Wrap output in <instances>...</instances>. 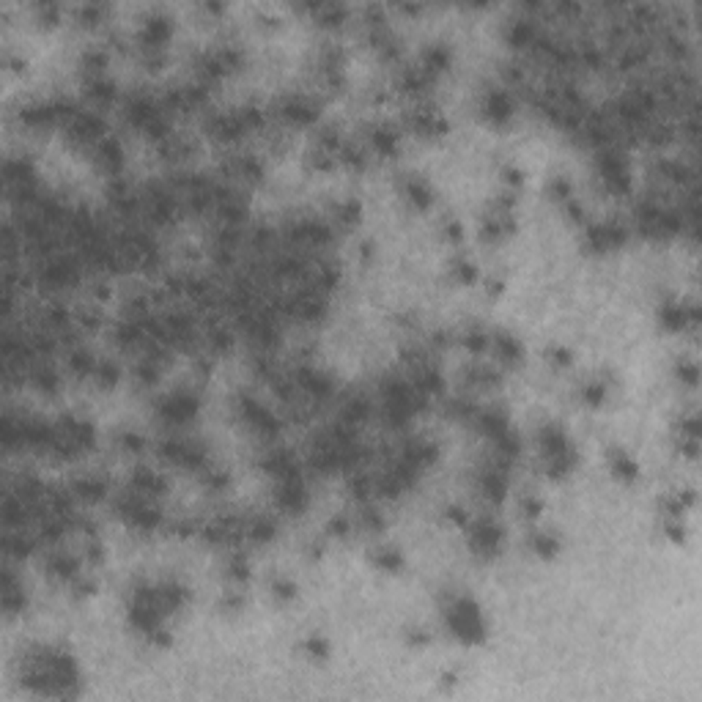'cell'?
<instances>
[{
	"label": "cell",
	"mask_w": 702,
	"mask_h": 702,
	"mask_svg": "<svg viewBox=\"0 0 702 702\" xmlns=\"http://www.w3.org/2000/svg\"><path fill=\"white\" fill-rule=\"evenodd\" d=\"M497 349H499V354H502V359H505V362H516V359L522 357V343H519L511 332L497 335Z\"/></svg>",
	"instance_id": "cell-9"
},
{
	"label": "cell",
	"mask_w": 702,
	"mask_h": 702,
	"mask_svg": "<svg viewBox=\"0 0 702 702\" xmlns=\"http://www.w3.org/2000/svg\"><path fill=\"white\" fill-rule=\"evenodd\" d=\"M678 373H680V379H686L689 384H697V365H694V362L680 365V368H678Z\"/></svg>",
	"instance_id": "cell-15"
},
{
	"label": "cell",
	"mask_w": 702,
	"mask_h": 702,
	"mask_svg": "<svg viewBox=\"0 0 702 702\" xmlns=\"http://www.w3.org/2000/svg\"><path fill=\"white\" fill-rule=\"evenodd\" d=\"M609 464H612V472H615L620 480H626V483L637 480V474H640L637 461H634L631 456H626L623 450H612V453H609Z\"/></svg>",
	"instance_id": "cell-6"
},
{
	"label": "cell",
	"mask_w": 702,
	"mask_h": 702,
	"mask_svg": "<svg viewBox=\"0 0 702 702\" xmlns=\"http://www.w3.org/2000/svg\"><path fill=\"white\" fill-rule=\"evenodd\" d=\"M406 198H409L414 206L425 209V206H431V200H434V192H431V187L425 184V178H420V176H411L409 181H406Z\"/></svg>",
	"instance_id": "cell-8"
},
{
	"label": "cell",
	"mask_w": 702,
	"mask_h": 702,
	"mask_svg": "<svg viewBox=\"0 0 702 702\" xmlns=\"http://www.w3.org/2000/svg\"><path fill=\"white\" fill-rule=\"evenodd\" d=\"M305 650H307L313 658H324V656L329 653V644L324 642V640H318V637H313V640H307Z\"/></svg>",
	"instance_id": "cell-14"
},
{
	"label": "cell",
	"mask_w": 702,
	"mask_h": 702,
	"mask_svg": "<svg viewBox=\"0 0 702 702\" xmlns=\"http://www.w3.org/2000/svg\"><path fill=\"white\" fill-rule=\"evenodd\" d=\"M502 543V529L494 522H477L472 526V546L483 554H494Z\"/></svg>",
	"instance_id": "cell-3"
},
{
	"label": "cell",
	"mask_w": 702,
	"mask_h": 702,
	"mask_svg": "<svg viewBox=\"0 0 702 702\" xmlns=\"http://www.w3.org/2000/svg\"><path fill=\"white\" fill-rule=\"evenodd\" d=\"M603 395H606V384H603V382H592V384H587L585 387V401L587 404H601V401H603Z\"/></svg>",
	"instance_id": "cell-13"
},
{
	"label": "cell",
	"mask_w": 702,
	"mask_h": 702,
	"mask_svg": "<svg viewBox=\"0 0 702 702\" xmlns=\"http://www.w3.org/2000/svg\"><path fill=\"white\" fill-rule=\"evenodd\" d=\"M168 36H171V22L165 17H151L146 22V31H143V44L160 50L168 42Z\"/></svg>",
	"instance_id": "cell-4"
},
{
	"label": "cell",
	"mask_w": 702,
	"mask_h": 702,
	"mask_svg": "<svg viewBox=\"0 0 702 702\" xmlns=\"http://www.w3.org/2000/svg\"><path fill=\"white\" fill-rule=\"evenodd\" d=\"M160 411H162V417L171 420V422H187V420L195 417L198 401H195L192 395H187V393H176V395H171V398L162 404V409Z\"/></svg>",
	"instance_id": "cell-2"
},
{
	"label": "cell",
	"mask_w": 702,
	"mask_h": 702,
	"mask_svg": "<svg viewBox=\"0 0 702 702\" xmlns=\"http://www.w3.org/2000/svg\"><path fill=\"white\" fill-rule=\"evenodd\" d=\"M511 110H513V105H511V96L505 91H491L486 96V116L491 121H505L511 116Z\"/></svg>",
	"instance_id": "cell-7"
},
{
	"label": "cell",
	"mask_w": 702,
	"mask_h": 702,
	"mask_svg": "<svg viewBox=\"0 0 702 702\" xmlns=\"http://www.w3.org/2000/svg\"><path fill=\"white\" fill-rule=\"evenodd\" d=\"M316 105L310 102V99H302V96H296V99H289L286 105H283V116L289 118L291 123H310L313 118H316Z\"/></svg>",
	"instance_id": "cell-5"
},
{
	"label": "cell",
	"mask_w": 702,
	"mask_h": 702,
	"mask_svg": "<svg viewBox=\"0 0 702 702\" xmlns=\"http://www.w3.org/2000/svg\"><path fill=\"white\" fill-rule=\"evenodd\" d=\"M275 590H277V595H280V598H291V595H293V585H291V582H277V585H275Z\"/></svg>",
	"instance_id": "cell-16"
},
{
	"label": "cell",
	"mask_w": 702,
	"mask_h": 702,
	"mask_svg": "<svg viewBox=\"0 0 702 702\" xmlns=\"http://www.w3.org/2000/svg\"><path fill=\"white\" fill-rule=\"evenodd\" d=\"M532 549H535L540 557H551V554L560 549V543H557V538H554V535H549V532H538V535H532Z\"/></svg>",
	"instance_id": "cell-11"
},
{
	"label": "cell",
	"mask_w": 702,
	"mask_h": 702,
	"mask_svg": "<svg viewBox=\"0 0 702 702\" xmlns=\"http://www.w3.org/2000/svg\"><path fill=\"white\" fill-rule=\"evenodd\" d=\"M74 491H77V497H80V499L96 502V499H102V497H105V483H99V480L88 477V480H80V483L74 486Z\"/></svg>",
	"instance_id": "cell-10"
},
{
	"label": "cell",
	"mask_w": 702,
	"mask_h": 702,
	"mask_svg": "<svg viewBox=\"0 0 702 702\" xmlns=\"http://www.w3.org/2000/svg\"><path fill=\"white\" fill-rule=\"evenodd\" d=\"M447 626L450 631L464 640V642H480L483 634H486V626H483V615L477 609L474 601L469 598H459L450 609H447Z\"/></svg>",
	"instance_id": "cell-1"
},
{
	"label": "cell",
	"mask_w": 702,
	"mask_h": 702,
	"mask_svg": "<svg viewBox=\"0 0 702 702\" xmlns=\"http://www.w3.org/2000/svg\"><path fill=\"white\" fill-rule=\"evenodd\" d=\"M373 563L382 568V571H398L401 568V554L395 549H379L373 554Z\"/></svg>",
	"instance_id": "cell-12"
}]
</instances>
